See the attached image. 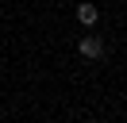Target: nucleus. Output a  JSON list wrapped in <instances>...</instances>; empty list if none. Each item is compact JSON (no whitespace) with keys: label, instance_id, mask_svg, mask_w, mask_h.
I'll use <instances>...</instances> for the list:
<instances>
[{"label":"nucleus","instance_id":"obj_1","mask_svg":"<svg viewBox=\"0 0 127 123\" xmlns=\"http://www.w3.org/2000/svg\"><path fill=\"white\" fill-rule=\"evenodd\" d=\"M77 50L85 54V58H104V50H108V46H104V38H96V35H85L77 42Z\"/></svg>","mask_w":127,"mask_h":123},{"label":"nucleus","instance_id":"obj_2","mask_svg":"<svg viewBox=\"0 0 127 123\" xmlns=\"http://www.w3.org/2000/svg\"><path fill=\"white\" fill-rule=\"evenodd\" d=\"M77 19L85 23V27H93V23L100 19V8L96 4H77Z\"/></svg>","mask_w":127,"mask_h":123}]
</instances>
